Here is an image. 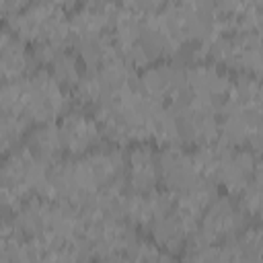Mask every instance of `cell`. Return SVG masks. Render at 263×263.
I'll return each instance as SVG.
<instances>
[{
	"instance_id": "2",
	"label": "cell",
	"mask_w": 263,
	"mask_h": 263,
	"mask_svg": "<svg viewBox=\"0 0 263 263\" xmlns=\"http://www.w3.org/2000/svg\"><path fill=\"white\" fill-rule=\"evenodd\" d=\"M70 166L80 193L76 201L88 193H97L113 185H125V154L119 148H95L70 160Z\"/></svg>"
},
{
	"instance_id": "5",
	"label": "cell",
	"mask_w": 263,
	"mask_h": 263,
	"mask_svg": "<svg viewBox=\"0 0 263 263\" xmlns=\"http://www.w3.org/2000/svg\"><path fill=\"white\" fill-rule=\"evenodd\" d=\"M49 164L39 160L27 146L10 152L0 164V181L10 187L21 199L43 195Z\"/></svg>"
},
{
	"instance_id": "15",
	"label": "cell",
	"mask_w": 263,
	"mask_h": 263,
	"mask_svg": "<svg viewBox=\"0 0 263 263\" xmlns=\"http://www.w3.org/2000/svg\"><path fill=\"white\" fill-rule=\"evenodd\" d=\"M33 55L25 43L10 31L0 27V84L23 78L31 68Z\"/></svg>"
},
{
	"instance_id": "10",
	"label": "cell",
	"mask_w": 263,
	"mask_h": 263,
	"mask_svg": "<svg viewBox=\"0 0 263 263\" xmlns=\"http://www.w3.org/2000/svg\"><path fill=\"white\" fill-rule=\"evenodd\" d=\"M158 179L164 183L166 191L179 195L195 185L201 177L197 173L193 152L181 146H166L158 152Z\"/></svg>"
},
{
	"instance_id": "3",
	"label": "cell",
	"mask_w": 263,
	"mask_h": 263,
	"mask_svg": "<svg viewBox=\"0 0 263 263\" xmlns=\"http://www.w3.org/2000/svg\"><path fill=\"white\" fill-rule=\"evenodd\" d=\"M21 107L23 115L31 123H53L58 115H66L70 105L68 92L49 74L47 68H39L21 78Z\"/></svg>"
},
{
	"instance_id": "8",
	"label": "cell",
	"mask_w": 263,
	"mask_h": 263,
	"mask_svg": "<svg viewBox=\"0 0 263 263\" xmlns=\"http://www.w3.org/2000/svg\"><path fill=\"white\" fill-rule=\"evenodd\" d=\"M185 80H187V90H189V101L201 107H210L220 113L222 105L226 103L230 88H232V78L218 68L216 64L201 62L185 68Z\"/></svg>"
},
{
	"instance_id": "19",
	"label": "cell",
	"mask_w": 263,
	"mask_h": 263,
	"mask_svg": "<svg viewBox=\"0 0 263 263\" xmlns=\"http://www.w3.org/2000/svg\"><path fill=\"white\" fill-rule=\"evenodd\" d=\"M99 263H132V261L127 255H109V257L99 259Z\"/></svg>"
},
{
	"instance_id": "18",
	"label": "cell",
	"mask_w": 263,
	"mask_h": 263,
	"mask_svg": "<svg viewBox=\"0 0 263 263\" xmlns=\"http://www.w3.org/2000/svg\"><path fill=\"white\" fill-rule=\"evenodd\" d=\"M31 121L25 115H6L0 117V154H10L21 148L23 138L29 132Z\"/></svg>"
},
{
	"instance_id": "7",
	"label": "cell",
	"mask_w": 263,
	"mask_h": 263,
	"mask_svg": "<svg viewBox=\"0 0 263 263\" xmlns=\"http://www.w3.org/2000/svg\"><path fill=\"white\" fill-rule=\"evenodd\" d=\"M259 177H261L259 154L251 152L249 148L220 146V154H218L212 181L216 185H222L228 191V195L238 197Z\"/></svg>"
},
{
	"instance_id": "12",
	"label": "cell",
	"mask_w": 263,
	"mask_h": 263,
	"mask_svg": "<svg viewBox=\"0 0 263 263\" xmlns=\"http://www.w3.org/2000/svg\"><path fill=\"white\" fill-rule=\"evenodd\" d=\"M125 179L132 193H150L158 185V152L148 144H136L125 156Z\"/></svg>"
},
{
	"instance_id": "13",
	"label": "cell",
	"mask_w": 263,
	"mask_h": 263,
	"mask_svg": "<svg viewBox=\"0 0 263 263\" xmlns=\"http://www.w3.org/2000/svg\"><path fill=\"white\" fill-rule=\"evenodd\" d=\"M195 228H197V224L189 222L177 210L156 218L148 226V230L152 234V242L166 253H181Z\"/></svg>"
},
{
	"instance_id": "16",
	"label": "cell",
	"mask_w": 263,
	"mask_h": 263,
	"mask_svg": "<svg viewBox=\"0 0 263 263\" xmlns=\"http://www.w3.org/2000/svg\"><path fill=\"white\" fill-rule=\"evenodd\" d=\"M27 148L45 164H55L62 160L64 148H62V140L58 134V125L55 123H41L37 125L31 136H29V144Z\"/></svg>"
},
{
	"instance_id": "17",
	"label": "cell",
	"mask_w": 263,
	"mask_h": 263,
	"mask_svg": "<svg viewBox=\"0 0 263 263\" xmlns=\"http://www.w3.org/2000/svg\"><path fill=\"white\" fill-rule=\"evenodd\" d=\"M49 74L58 80L60 86L64 88H74L78 84V80L82 78V62L78 60V55L74 51H60L51 62H49Z\"/></svg>"
},
{
	"instance_id": "4",
	"label": "cell",
	"mask_w": 263,
	"mask_h": 263,
	"mask_svg": "<svg viewBox=\"0 0 263 263\" xmlns=\"http://www.w3.org/2000/svg\"><path fill=\"white\" fill-rule=\"evenodd\" d=\"M249 224L247 214L232 195H216V199L201 214L197 228L187 242L193 245H220L236 236Z\"/></svg>"
},
{
	"instance_id": "9",
	"label": "cell",
	"mask_w": 263,
	"mask_h": 263,
	"mask_svg": "<svg viewBox=\"0 0 263 263\" xmlns=\"http://www.w3.org/2000/svg\"><path fill=\"white\" fill-rule=\"evenodd\" d=\"M171 111L177 117L181 142L193 144L197 148L218 142V123H220L218 111H214L210 107L195 105L191 101H187L185 105L171 109Z\"/></svg>"
},
{
	"instance_id": "1",
	"label": "cell",
	"mask_w": 263,
	"mask_h": 263,
	"mask_svg": "<svg viewBox=\"0 0 263 263\" xmlns=\"http://www.w3.org/2000/svg\"><path fill=\"white\" fill-rule=\"evenodd\" d=\"M10 31L25 43L31 41L39 43H53L68 47L72 31H70V16L64 4L55 2H39V4H25L12 16H8Z\"/></svg>"
},
{
	"instance_id": "14",
	"label": "cell",
	"mask_w": 263,
	"mask_h": 263,
	"mask_svg": "<svg viewBox=\"0 0 263 263\" xmlns=\"http://www.w3.org/2000/svg\"><path fill=\"white\" fill-rule=\"evenodd\" d=\"M117 10H119L117 4H107V2H88L78 6V10L70 16L72 37L111 33L117 18Z\"/></svg>"
},
{
	"instance_id": "6",
	"label": "cell",
	"mask_w": 263,
	"mask_h": 263,
	"mask_svg": "<svg viewBox=\"0 0 263 263\" xmlns=\"http://www.w3.org/2000/svg\"><path fill=\"white\" fill-rule=\"evenodd\" d=\"M138 88L148 99L168 109H177L189 101L185 68L171 62H156L148 66L138 80Z\"/></svg>"
},
{
	"instance_id": "11",
	"label": "cell",
	"mask_w": 263,
	"mask_h": 263,
	"mask_svg": "<svg viewBox=\"0 0 263 263\" xmlns=\"http://www.w3.org/2000/svg\"><path fill=\"white\" fill-rule=\"evenodd\" d=\"M58 134H60L64 152L72 156H82L99 148L103 140V134L95 115H88L82 111H68L58 123Z\"/></svg>"
}]
</instances>
